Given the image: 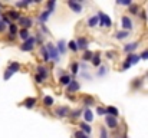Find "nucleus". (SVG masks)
I'll return each mask as SVG.
<instances>
[{"label":"nucleus","mask_w":148,"mask_h":138,"mask_svg":"<svg viewBox=\"0 0 148 138\" xmlns=\"http://www.w3.org/2000/svg\"><path fill=\"white\" fill-rule=\"evenodd\" d=\"M97 16H98V20H99V26H103V27H111L112 26V19L108 14L99 12Z\"/></svg>","instance_id":"1"},{"label":"nucleus","mask_w":148,"mask_h":138,"mask_svg":"<svg viewBox=\"0 0 148 138\" xmlns=\"http://www.w3.org/2000/svg\"><path fill=\"white\" fill-rule=\"evenodd\" d=\"M46 50H48V53H49V59H53L55 62H59V52H58V49H56V46L53 45V43H48L46 45Z\"/></svg>","instance_id":"2"},{"label":"nucleus","mask_w":148,"mask_h":138,"mask_svg":"<svg viewBox=\"0 0 148 138\" xmlns=\"http://www.w3.org/2000/svg\"><path fill=\"white\" fill-rule=\"evenodd\" d=\"M35 43H36V41H35V36H30L27 41H25V42L20 45V50H22V52H30V50H33Z\"/></svg>","instance_id":"3"},{"label":"nucleus","mask_w":148,"mask_h":138,"mask_svg":"<svg viewBox=\"0 0 148 138\" xmlns=\"http://www.w3.org/2000/svg\"><path fill=\"white\" fill-rule=\"evenodd\" d=\"M68 6H69V9H71L72 12H75V13H81V12H82V0H81V1L69 0V1H68Z\"/></svg>","instance_id":"4"},{"label":"nucleus","mask_w":148,"mask_h":138,"mask_svg":"<svg viewBox=\"0 0 148 138\" xmlns=\"http://www.w3.org/2000/svg\"><path fill=\"white\" fill-rule=\"evenodd\" d=\"M121 25H122V29H124V30H127V32H130V30L134 27L132 20H131L128 16H122V17H121Z\"/></svg>","instance_id":"5"},{"label":"nucleus","mask_w":148,"mask_h":138,"mask_svg":"<svg viewBox=\"0 0 148 138\" xmlns=\"http://www.w3.org/2000/svg\"><path fill=\"white\" fill-rule=\"evenodd\" d=\"M140 60H141V59H140V55H135V53H128V56H127V59H125V62H127L130 66L137 65Z\"/></svg>","instance_id":"6"},{"label":"nucleus","mask_w":148,"mask_h":138,"mask_svg":"<svg viewBox=\"0 0 148 138\" xmlns=\"http://www.w3.org/2000/svg\"><path fill=\"white\" fill-rule=\"evenodd\" d=\"M19 25L22 26V29H29L33 25V20L30 17H20L19 19Z\"/></svg>","instance_id":"7"},{"label":"nucleus","mask_w":148,"mask_h":138,"mask_svg":"<svg viewBox=\"0 0 148 138\" xmlns=\"http://www.w3.org/2000/svg\"><path fill=\"white\" fill-rule=\"evenodd\" d=\"M105 124H106L109 128L115 130V128L118 127V119H116V118H114V117H109V115H106V117H105Z\"/></svg>","instance_id":"8"},{"label":"nucleus","mask_w":148,"mask_h":138,"mask_svg":"<svg viewBox=\"0 0 148 138\" xmlns=\"http://www.w3.org/2000/svg\"><path fill=\"white\" fill-rule=\"evenodd\" d=\"M10 75H13V73H16V72H19L20 71V63L19 62H12L9 66H7V69H6Z\"/></svg>","instance_id":"9"},{"label":"nucleus","mask_w":148,"mask_h":138,"mask_svg":"<svg viewBox=\"0 0 148 138\" xmlns=\"http://www.w3.org/2000/svg\"><path fill=\"white\" fill-rule=\"evenodd\" d=\"M56 117H59V118H63V117H68L69 115V108L68 106H59V108H56Z\"/></svg>","instance_id":"10"},{"label":"nucleus","mask_w":148,"mask_h":138,"mask_svg":"<svg viewBox=\"0 0 148 138\" xmlns=\"http://www.w3.org/2000/svg\"><path fill=\"white\" fill-rule=\"evenodd\" d=\"M76 45H78V49H84V50H88V41L85 39V38H78L76 41Z\"/></svg>","instance_id":"11"},{"label":"nucleus","mask_w":148,"mask_h":138,"mask_svg":"<svg viewBox=\"0 0 148 138\" xmlns=\"http://www.w3.org/2000/svg\"><path fill=\"white\" fill-rule=\"evenodd\" d=\"M38 75H39L43 81H45V79H48V75H49V73H48V68H46V66L39 65V66H38Z\"/></svg>","instance_id":"12"},{"label":"nucleus","mask_w":148,"mask_h":138,"mask_svg":"<svg viewBox=\"0 0 148 138\" xmlns=\"http://www.w3.org/2000/svg\"><path fill=\"white\" fill-rule=\"evenodd\" d=\"M71 82H72V78H71L69 75H66V73L60 75V78H59V84H60V85H63V87H68Z\"/></svg>","instance_id":"13"},{"label":"nucleus","mask_w":148,"mask_h":138,"mask_svg":"<svg viewBox=\"0 0 148 138\" xmlns=\"http://www.w3.org/2000/svg\"><path fill=\"white\" fill-rule=\"evenodd\" d=\"M36 102H38V99H36V98H26V99H25V102H23V105H25L27 109H32V108H35Z\"/></svg>","instance_id":"14"},{"label":"nucleus","mask_w":148,"mask_h":138,"mask_svg":"<svg viewBox=\"0 0 148 138\" xmlns=\"http://www.w3.org/2000/svg\"><path fill=\"white\" fill-rule=\"evenodd\" d=\"M105 109H106V115L114 117V118H118V117H119V111H118L115 106H106Z\"/></svg>","instance_id":"15"},{"label":"nucleus","mask_w":148,"mask_h":138,"mask_svg":"<svg viewBox=\"0 0 148 138\" xmlns=\"http://www.w3.org/2000/svg\"><path fill=\"white\" fill-rule=\"evenodd\" d=\"M6 16H7L10 20H19V19L22 17V16H20V13H19L17 10H9Z\"/></svg>","instance_id":"16"},{"label":"nucleus","mask_w":148,"mask_h":138,"mask_svg":"<svg viewBox=\"0 0 148 138\" xmlns=\"http://www.w3.org/2000/svg\"><path fill=\"white\" fill-rule=\"evenodd\" d=\"M137 47H138V42H132V43H128V45L124 46V52H127V53H132Z\"/></svg>","instance_id":"17"},{"label":"nucleus","mask_w":148,"mask_h":138,"mask_svg":"<svg viewBox=\"0 0 148 138\" xmlns=\"http://www.w3.org/2000/svg\"><path fill=\"white\" fill-rule=\"evenodd\" d=\"M17 35H19V38H20L22 41H27V39L30 38V32H29L27 29H20V30L17 32Z\"/></svg>","instance_id":"18"},{"label":"nucleus","mask_w":148,"mask_h":138,"mask_svg":"<svg viewBox=\"0 0 148 138\" xmlns=\"http://www.w3.org/2000/svg\"><path fill=\"white\" fill-rule=\"evenodd\" d=\"M81 89V85H79V82H76V81H72L69 85H68V92H76Z\"/></svg>","instance_id":"19"},{"label":"nucleus","mask_w":148,"mask_h":138,"mask_svg":"<svg viewBox=\"0 0 148 138\" xmlns=\"http://www.w3.org/2000/svg\"><path fill=\"white\" fill-rule=\"evenodd\" d=\"M52 13H53V12H50V10H48V9H46L45 12H42V13H40V16H39V20H40V23H42V25H43V23H45V22L49 19V16L52 14Z\"/></svg>","instance_id":"20"},{"label":"nucleus","mask_w":148,"mask_h":138,"mask_svg":"<svg viewBox=\"0 0 148 138\" xmlns=\"http://www.w3.org/2000/svg\"><path fill=\"white\" fill-rule=\"evenodd\" d=\"M82 114H84V118H85V122H86V124H89V122H92V121H94V115H92V112H91L89 109L84 111Z\"/></svg>","instance_id":"21"},{"label":"nucleus","mask_w":148,"mask_h":138,"mask_svg":"<svg viewBox=\"0 0 148 138\" xmlns=\"http://www.w3.org/2000/svg\"><path fill=\"white\" fill-rule=\"evenodd\" d=\"M81 130H82V133H84L85 135H89V134L92 133L91 125H89V124H86V122H82V124H81Z\"/></svg>","instance_id":"22"},{"label":"nucleus","mask_w":148,"mask_h":138,"mask_svg":"<svg viewBox=\"0 0 148 138\" xmlns=\"http://www.w3.org/2000/svg\"><path fill=\"white\" fill-rule=\"evenodd\" d=\"M91 62H92V65L94 66H101V53H94V56H92V59H91Z\"/></svg>","instance_id":"23"},{"label":"nucleus","mask_w":148,"mask_h":138,"mask_svg":"<svg viewBox=\"0 0 148 138\" xmlns=\"http://www.w3.org/2000/svg\"><path fill=\"white\" fill-rule=\"evenodd\" d=\"M56 49H58L59 55H63V53L66 52V43H65V41H59V42H58V46H56Z\"/></svg>","instance_id":"24"},{"label":"nucleus","mask_w":148,"mask_h":138,"mask_svg":"<svg viewBox=\"0 0 148 138\" xmlns=\"http://www.w3.org/2000/svg\"><path fill=\"white\" fill-rule=\"evenodd\" d=\"M17 32H19V27H17V25H16V23L9 25V35L16 36V35H17Z\"/></svg>","instance_id":"25"},{"label":"nucleus","mask_w":148,"mask_h":138,"mask_svg":"<svg viewBox=\"0 0 148 138\" xmlns=\"http://www.w3.org/2000/svg\"><path fill=\"white\" fill-rule=\"evenodd\" d=\"M128 36H130V32H127V30H119V32L115 33V38L119 39V41H121V39H127Z\"/></svg>","instance_id":"26"},{"label":"nucleus","mask_w":148,"mask_h":138,"mask_svg":"<svg viewBox=\"0 0 148 138\" xmlns=\"http://www.w3.org/2000/svg\"><path fill=\"white\" fill-rule=\"evenodd\" d=\"M53 104H55V101H53V96L46 95V96L43 98V105H45V106H48V108H49V106H52Z\"/></svg>","instance_id":"27"},{"label":"nucleus","mask_w":148,"mask_h":138,"mask_svg":"<svg viewBox=\"0 0 148 138\" xmlns=\"http://www.w3.org/2000/svg\"><path fill=\"white\" fill-rule=\"evenodd\" d=\"M97 25H99L98 16H92V17L88 20V26H89V27H95Z\"/></svg>","instance_id":"28"},{"label":"nucleus","mask_w":148,"mask_h":138,"mask_svg":"<svg viewBox=\"0 0 148 138\" xmlns=\"http://www.w3.org/2000/svg\"><path fill=\"white\" fill-rule=\"evenodd\" d=\"M40 53H42V56H43V60L45 62H49V53H48V50H46V46H42L40 47Z\"/></svg>","instance_id":"29"},{"label":"nucleus","mask_w":148,"mask_h":138,"mask_svg":"<svg viewBox=\"0 0 148 138\" xmlns=\"http://www.w3.org/2000/svg\"><path fill=\"white\" fill-rule=\"evenodd\" d=\"M94 98L92 96H84V105L85 106H91V105H94Z\"/></svg>","instance_id":"30"},{"label":"nucleus","mask_w":148,"mask_h":138,"mask_svg":"<svg viewBox=\"0 0 148 138\" xmlns=\"http://www.w3.org/2000/svg\"><path fill=\"white\" fill-rule=\"evenodd\" d=\"M128 7H130V13H131V14H138V13H140V12H138V10H140L138 4H134V3H132V4L128 6Z\"/></svg>","instance_id":"31"},{"label":"nucleus","mask_w":148,"mask_h":138,"mask_svg":"<svg viewBox=\"0 0 148 138\" xmlns=\"http://www.w3.org/2000/svg\"><path fill=\"white\" fill-rule=\"evenodd\" d=\"M92 56H94V53H92L91 50H85V53H84L82 59H84V60H91V59H92Z\"/></svg>","instance_id":"32"},{"label":"nucleus","mask_w":148,"mask_h":138,"mask_svg":"<svg viewBox=\"0 0 148 138\" xmlns=\"http://www.w3.org/2000/svg\"><path fill=\"white\" fill-rule=\"evenodd\" d=\"M71 71H72L73 75H76V73L79 72V63H78V62H73L72 66H71Z\"/></svg>","instance_id":"33"},{"label":"nucleus","mask_w":148,"mask_h":138,"mask_svg":"<svg viewBox=\"0 0 148 138\" xmlns=\"http://www.w3.org/2000/svg\"><path fill=\"white\" fill-rule=\"evenodd\" d=\"M99 138H109L108 137V131H106V128H105V127L99 128Z\"/></svg>","instance_id":"34"},{"label":"nucleus","mask_w":148,"mask_h":138,"mask_svg":"<svg viewBox=\"0 0 148 138\" xmlns=\"http://www.w3.org/2000/svg\"><path fill=\"white\" fill-rule=\"evenodd\" d=\"M55 6H56V1H55V0H49V1L46 3V7H48V10H50V12L55 10Z\"/></svg>","instance_id":"35"},{"label":"nucleus","mask_w":148,"mask_h":138,"mask_svg":"<svg viewBox=\"0 0 148 138\" xmlns=\"http://www.w3.org/2000/svg\"><path fill=\"white\" fill-rule=\"evenodd\" d=\"M68 46H69V49H71L72 52H76V50H78V45H76L75 41H71V42L68 43Z\"/></svg>","instance_id":"36"},{"label":"nucleus","mask_w":148,"mask_h":138,"mask_svg":"<svg viewBox=\"0 0 148 138\" xmlns=\"http://www.w3.org/2000/svg\"><path fill=\"white\" fill-rule=\"evenodd\" d=\"M30 3H32L30 0H26V1H17V3H16V6H17V7H27Z\"/></svg>","instance_id":"37"},{"label":"nucleus","mask_w":148,"mask_h":138,"mask_svg":"<svg viewBox=\"0 0 148 138\" xmlns=\"http://www.w3.org/2000/svg\"><path fill=\"white\" fill-rule=\"evenodd\" d=\"M81 114H82V111H81V109H76V111H73V112L71 114V118H73V119H75V118H79Z\"/></svg>","instance_id":"38"},{"label":"nucleus","mask_w":148,"mask_h":138,"mask_svg":"<svg viewBox=\"0 0 148 138\" xmlns=\"http://www.w3.org/2000/svg\"><path fill=\"white\" fill-rule=\"evenodd\" d=\"M106 71H108V68L106 66H101L98 71V76H103L105 73H106Z\"/></svg>","instance_id":"39"},{"label":"nucleus","mask_w":148,"mask_h":138,"mask_svg":"<svg viewBox=\"0 0 148 138\" xmlns=\"http://www.w3.org/2000/svg\"><path fill=\"white\" fill-rule=\"evenodd\" d=\"M116 3H118V4H122V6H131V4H132L131 0H118Z\"/></svg>","instance_id":"40"},{"label":"nucleus","mask_w":148,"mask_h":138,"mask_svg":"<svg viewBox=\"0 0 148 138\" xmlns=\"http://www.w3.org/2000/svg\"><path fill=\"white\" fill-rule=\"evenodd\" d=\"M1 22H3L4 25H7V26H9V25H12V20H10L6 14H3V16H1Z\"/></svg>","instance_id":"41"},{"label":"nucleus","mask_w":148,"mask_h":138,"mask_svg":"<svg viewBox=\"0 0 148 138\" xmlns=\"http://www.w3.org/2000/svg\"><path fill=\"white\" fill-rule=\"evenodd\" d=\"M97 112H98V115H105V117H106V109L102 108V106H98V108H97Z\"/></svg>","instance_id":"42"},{"label":"nucleus","mask_w":148,"mask_h":138,"mask_svg":"<svg viewBox=\"0 0 148 138\" xmlns=\"http://www.w3.org/2000/svg\"><path fill=\"white\" fill-rule=\"evenodd\" d=\"M143 85V81L141 79H135V82H132V88H140Z\"/></svg>","instance_id":"43"},{"label":"nucleus","mask_w":148,"mask_h":138,"mask_svg":"<svg viewBox=\"0 0 148 138\" xmlns=\"http://www.w3.org/2000/svg\"><path fill=\"white\" fill-rule=\"evenodd\" d=\"M75 138H88V135H85L82 131H76L75 133Z\"/></svg>","instance_id":"44"},{"label":"nucleus","mask_w":148,"mask_h":138,"mask_svg":"<svg viewBox=\"0 0 148 138\" xmlns=\"http://www.w3.org/2000/svg\"><path fill=\"white\" fill-rule=\"evenodd\" d=\"M140 59H144V60H147L148 59V49H145L141 55H140Z\"/></svg>","instance_id":"45"},{"label":"nucleus","mask_w":148,"mask_h":138,"mask_svg":"<svg viewBox=\"0 0 148 138\" xmlns=\"http://www.w3.org/2000/svg\"><path fill=\"white\" fill-rule=\"evenodd\" d=\"M115 52H106V56H108V59H114L115 58Z\"/></svg>","instance_id":"46"},{"label":"nucleus","mask_w":148,"mask_h":138,"mask_svg":"<svg viewBox=\"0 0 148 138\" xmlns=\"http://www.w3.org/2000/svg\"><path fill=\"white\" fill-rule=\"evenodd\" d=\"M35 81H36V84H42V82H43V79H42V78H40L38 73L35 75Z\"/></svg>","instance_id":"47"},{"label":"nucleus","mask_w":148,"mask_h":138,"mask_svg":"<svg viewBox=\"0 0 148 138\" xmlns=\"http://www.w3.org/2000/svg\"><path fill=\"white\" fill-rule=\"evenodd\" d=\"M4 29H6V25H4V23H3V22L0 20V32H3Z\"/></svg>","instance_id":"48"},{"label":"nucleus","mask_w":148,"mask_h":138,"mask_svg":"<svg viewBox=\"0 0 148 138\" xmlns=\"http://www.w3.org/2000/svg\"><path fill=\"white\" fill-rule=\"evenodd\" d=\"M141 17H143V20H147V13H145V10H143V13H141Z\"/></svg>","instance_id":"49"},{"label":"nucleus","mask_w":148,"mask_h":138,"mask_svg":"<svg viewBox=\"0 0 148 138\" xmlns=\"http://www.w3.org/2000/svg\"><path fill=\"white\" fill-rule=\"evenodd\" d=\"M14 38H16V36H12V35H9V41H14Z\"/></svg>","instance_id":"50"},{"label":"nucleus","mask_w":148,"mask_h":138,"mask_svg":"<svg viewBox=\"0 0 148 138\" xmlns=\"http://www.w3.org/2000/svg\"><path fill=\"white\" fill-rule=\"evenodd\" d=\"M124 138H128V137H127V135H125V137H124Z\"/></svg>","instance_id":"51"}]
</instances>
